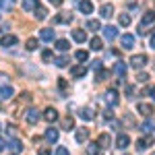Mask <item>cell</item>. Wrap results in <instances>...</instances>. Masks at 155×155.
<instances>
[{
  "mask_svg": "<svg viewBox=\"0 0 155 155\" xmlns=\"http://www.w3.org/2000/svg\"><path fill=\"white\" fill-rule=\"evenodd\" d=\"M147 62H149L147 54H134V56L130 58V66H132V68H143Z\"/></svg>",
  "mask_w": 155,
  "mask_h": 155,
  "instance_id": "obj_1",
  "label": "cell"
},
{
  "mask_svg": "<svg viewBox=\"0 0 155 155\" xmlns=\"http://www.w3.org/2000/svg\"><path fill=\"white\" fill-rule=\"evenodd\" d=\"M104 101H106L107 106H118L120 97H118V91H114V89H110L104 93Z\"/></svg>",
  "mask_w": 155,
  "mask_h": 155,
  "instance_id": "obj_2",
  "label": "cell"
},
{
  "mask_svg": "<svg viewBox=\"0 0 155 155\" xmlns=\"http://www.w3.org/2000/svg\"><path fill=\"white\" fill-rule=\"evenodd\" d=\"M120 44H122V48H124V50H132V48H134V35L124 33V35L120 37Z\"/></svg>",
  "mask_w": 155,
  "mask_h": 155,
  "instance_id": "obj_3",
  "label": "cell"
},
{
  "mask_svg": "<svg viewBox=\"0 0 155 155\" xmlns=\"http://www.w3.org/2000/svg\"><path fill=\"white\" fill-rule=\"evenodd\" d=\"M19 41V37L12 35V33H8V35H2L0 37V46H4V48H11V46H15Z\"/></svg>",
  "mask_w": 155,
  "mask_h": 155,
  "instance_id": "obj_4",
  "label": "cell"
},
{
  "mask_svg": "<svg viewBox=\"0 0 155 155\" xmlns=\"http://www.w3.org/2000/svg\"><path fill=\"white\" fill-rule=\"evenodd\" d=\"M25 120H27V124H37V120H39V112L33 110V107H29L27 114H25Z\"/></svg>",
  "mask_w": 155,
  "mask_h": 155,
  "instance_id": "obj_5",
  "label": "cell"
},
{
  "mask_svg": "<svg viewBox=\"0 0 155 155\" xmlns=\"http://www.w3.org/2000/svg\"><path fill=\"white\" fill-rule=\"evenodd\" d=\"M97 145L101 147V149H107V147H112V137L104 132V134H99V139H97Z\"/></svg>",
  "mask_w": 155,
  "mask_h": 155,
  "instance_id": "obj_6",
  "label": "cell"
},
{
  "mask_svg": "<svg viewBox=\"0 0 155 155\" xmlns=\"http://www.w3.org/2000/svg\"><path fill=\"white\" fill-rule=\"evenodd\" d=\"M99 15H101V19H112V15H114V6H112V4H101Z\"/></svg>",
  "mask_w": 155,
  "mask_h": 155,
  "instance_id": "obj_7",
  "label": "cell"
},
{
  "mask_svg": "<svg viewBox=\"0 0 155 155\" xmlns=\"http://www.w3.org/2000/svg\"><path fill=\"white\" fill-rule=\"evenodd\" d=\"M44 120L50 122V124H52V122H56V120H58V112H56L54 107H48V110L44 112Z\"/></svg>",
  "mask_w": 155,
  "mask_h": 155,
  "instance_id": "obj_8",
  "label": "cell"
},
{
  "mask_svg": "<svg viewBox=\"0 0 155 155\" xmlns=\"http://www.w3.org/2000/svg\"><path fill=\"white\" fill-rule=\"evenodd\" d=\"M85 72H87V66H85V64H77V66H72V68H71V74L74 77V79L85 77Z\"/></svg>",
  "mask_w": 155,
  "mask_h": 155,
  "instance_id": "obj_9",
  "label": "cell"
},
{
  "mask_svg": "<svg viewBox=\"0 0 155 155\" xmlns=\"http://www.w3.org/2000/svg\"><path fill=\"white\" fill-rule=\"evenodd\" d=\"M151 145H153V137H145V139H139V141H137V149L143 151V149L151 147Z\"/></svg>",
  "mask_w": 155,
  "mask_h": 155,
  "instance_id": "obj_10",
  "label": "cell"
},
{
  "mask_svg": "<svg viewBox=\"0 0 155 155\" xmlns=\"http://www.w3.org/2000/svg\"><path fill=\"white\" fill-rule=\"evenodd\" d=\"M23 8H25V11H29V12H31V11L35 12L37 8H39V0H23Z\"/></svg>",
  "mask_w": 155,
  "mask_h": 155,
  "instance_id": "obj_11",
  "label": "cell"
},
{
  "mask_svg": "<svg viewBox=\"0 0 155 155\" xmlns=\"http://www.w3.org/2000/svg\"><path fill=\"white\" fill-rule=\"evenodd\" d=\"M79 11L85 12V15L93 12V4H91V0H81V2H79Z\"/></svg>",
  "mask_w": 155,
  "mask_h": 155,
  "instance_id": "obj_12",
  "label": "cell"
},
{
  "mask_svg": "<svg viewBox=\"0 0 155 155\" xmlns=\"http://www.w3.org/2000/svg\"><path fill=\"white\" fill-rule=\"evenodd\" d=\"M46 141H48V143H56V141H58V128H52V126H50L48 130H46Z\"/></svg>",
  "mask_w": 155,
  "mask_h": 155,
  "instance_id": "obj_13",
  "label": "cell"
},
{
  "mask_svg": "<svg viewBox=\"0 0 155 155\" xmlns=\"http://www.w3.org/2000/svg\"><path fill=\"white\" fill-rule=\"evenodd\" d=\"M72 39L79 41V44H83L85 39H87V33H85L83 29H72Z\"/></svg>",
  "mask_w": 155,
  "mask_h": 155,
  "instance_id": "obj_14",
  "label": "cell"
},
{
  "mask_svg": "<svg viewBox=\"0 0 155 155\" xmlns=\"http://www.w3.org/2000/svg\"><path fill=\"white\" fill-rule=\"evenodd\" d=\"M116 145H118V149H126V147L130 145L128 134H118V141H116Z\"/></svg>",
  "mask_w": 155,
  "mask_h": 155,
  "instance_id": "obj_15",
  "label": "cell"
},
{
  "mask_svg": "<svg viewBox=\"0 0 155 155\" xmlns=\"http://www.w3.org/2000/svg\"><path fill=\"white\" fill-rule=\"evenodd\" d=\"M104 35H106L107 39H114V37L118 35V29H116L114 25H107V27H104Z\"/></svg>",
  "mask_w": 155,
  "mask_h": 155,
  "instance_id": "obj_16",
  "label": "cell"
},
{
  "mask_svg": "<svg viewBox=\"0 0 155 155\" xmlns=\"http://www.w3.org/2000/svg\"><path fill=\"white\" fill-rule=\"evenodd\" d=\"M72 21V15L71 12H60L58 17L54 19V23H71Z\"/></svg>",
  "mask_w": 155,
  "mask_h": 155,
  "instance_id": "obj_17",
  "label": "cell"
},
{
  "mask_svg": "<svg viewBox=\"0 0 155 155\" xmlns=\"http://www.w3.org/2000/svg\"><path fill=\"white\" fill-rule=\"evenodd\" d=\"M39 37H41L44 41H52V39H54V29H41V31H39Z\"/></svg>",
  "mask_w": 155,
  "mask_h": 155,
  "instance_id": "obj_18",
  "label": "cell"
},
{
  "mask_svg": "<svg viewBox=\"0 0 155 155\" xmlns=\"http://www.w3.org/2000/svg\"><path fill=\"white\" fill-rule=\"evenodd\" d=\"M137 110H139L143 116H151V114H153V107L149 106V104H139V106H137Z\"/></svg>",
  "mask_w": 155,
  "mask_h": 155,
  "instance_id": "obj_19",
  "label": "cell"
},
{
  "mask_svg": "<svg viewBox=\"0 0 155 155\" xmlns=\"http://www.w3.org/2000/svg\"><path fill=\"white\" fill-rule=\"evenodd\" d=\"M87 139H89V130L87 128H79L77 130V143H85Z\"/></svg>",
  "mask_w": 155,
  "mask_h": 155,
  "instance_id": "obj_20",
  "label": "cell"
},
{
  "mask_svg": "<svg viewBox=\"0 0 155 155\" xmlns=\"http://www.w3.org/2000/svg\"><path fill=\"white\" fill-rule=\"evenodd\" d=\"M15 4H17V0H0V8H2V11H12V8H15Z\"/></svg>",
  "mask_w": 155,
  "mask_h": 155,
  "instance_id": "obj_21",
  "label": "cell"
},
{
  "mask_svg": "<svg viewBox=\"0 0 155 155\" xmlns=\"http://www.w3.org/2000/svg\"><path fill=\"white\" fill-rule=\"evenodd\" d=\"M114 72H116V74H118V77H124V74H126V64H124V62H116V64H114Z\"/></svg>",
  "mask_w": 155,
  "mask_h": 155,
  "instance_id": "obj_22",
  "label": "cell"
},
{
  "mask_svg": "<svg viewBox=\"0 0 155 155\" xmlns=\"http://www.w3.org/2000/svg\"><path fill=\"white\" fill-rule=\"evenodd\" d=\"M12 93H15V91H12V87H8V85H6V87H0V97H2V99H11Z\"/></svg>",
  "mask_w": 155,
  "mask_h": 155,
  "instance_id": "obj_23",
  "label": "cell"
},
{
  "mask_svg": "<svg viewBox=\"0 0 155 155\" xmlns=\"http://www.w3.org/2000/svg\"><path fill=\"white\" fill-rule=\"evenodd\" d=\"M74 58L79 60V62H87V60H89V52H87V50H77V52H74Z\"/></svg>",
  "mask_w": 155,
  "mask_h": 155,
  "instance_id": "obj_24",
  "label": "cell"
},
{
  "mask_svg": "<svg viewBox=\"0 0 155 155\" xmlns=\"http://www.w3.org/2000/svg\"><path fill=\"white\" fill-rule=\"evenodd\" d=\"M62 128H64V130H72V128H74V118H72V116H66V118L62 120Z\"/></svg>",
  "mask_w": 155,
  "mask_h": 155,
  "instance_id": "obj_25",
  "label": "cell"
},
{
  "mask_svg": "<svg viewBox=\"0 0 155 155\" xmlns=\"http://www.w3.org/2000/svg\"><path fill=\"white\" fill-rule=\"evenodd\" d=\"M153 23H155V12H145L143 15V23L141 25L147 27V25H153Z\"/></svg>",
  "mask_w": 155,
  "mask_h": 155,
  "instance_id": "obj_26",
  "label": "cell"
},
{
  "mask_svg": "<svg viewBox=\"0 0 155 155\" xmlns=\"http://www.w3.org/2000/svg\"><path fill=\"white\" fill-rule=\"evenodd\" d=\"M118 23L122 25V27H128V25H130V15H128V12H122V15H118Z\"/></svg>",
  "mask_w": 155,
  "mask_h": 155,
  "instance_id": "obj_27",
  "label": "cell"
},
{
  "mask_svg": "<svg viewBox=\"0 0 155 155\" xmlns=\"http://www.w3.org/2000/svg\"><path fill=\"white\" fill-rule=\"evenodd\" d=\"M79 116H81V118H83V120H93V118H95V114H93V112H91L89 107H83Z\"/></svg>",
  "mask_w": 155,
  "mask_h": 155,
  "instance_id": "obj_28",
  "label": "cell"
},
{
  "mask_svg": "<svg viewBox=\"0 0 155 155\" xmlns=\"http://www.w3.org/2000/svg\"><path fill=\"white\" fill-rule=\"evenodd\" d=\"M141 130H145V132H153V130H155V122H153V120H147V122H143Z\"/></svg>",
  "mask_w": 155,
  "mask_h": 155,
  "instance_id": "obj_29",
  "label": "cell"
},
{
  "mask_svg": "<svg viewBox=\"0 0 155 155\" xmlns=\"http://www.w3.org/2000/svg\"><path fill=\"white\" fill-rule=\"evenodd\" d=\"M46 17H48V11H46L44 6H39V8L35 11V19H37V21H44Z\"/></svg>",
  "mask_w": 155,
  "mask_h": 155,
  "instance_id": "obj_30",
  "label": "cell"
},
{
  "mask_svg": "<svg viewBox=\"0 0 155 155\" xmlns=\"http://www.w3.org/2000/svg\"><path fill=\"white\" fill-rule=\"evenodd\" d=\"M87 29H91V31H99V29H101V25H99V21L91 19V21H87Z\"/></svg>",
  "mask_w": 155,
  "mask_h": 155,
  "instance_id": "obj_31",
  "label": "cell"
},
{
  "mask_svg": "<svg viewBox=\"0 0 155 155\" xmlns=\"http://www.w3.org/2000/svg\"><path fill=\"white\" fill-rule=\"evenodd\" d=\"M11 147H12V151H15V153H21V151H23V145H21L19 139H15V141L11 143Z\"/></svg>",
  "mask_w": 155,
  "mask_h": 155,
  "instance_id": "obj_32",
  "label": "cell"
},
{
  "mask_svg": "<svg viewBox=\"0 0 155 155\" xmlns=\"http://www.w3.org/2000/svg\"><path fill=\"white\" fill-rule=\"evenodd\" d=\"M56 48H58L60 52H66V50H68V41H66V39H58V41H56Z\"/></svg>",
  "mask_w": 155,
  "mask_h": 155,
  "instance_id": "obj_33",
  "label": "cell"
},
{
  "mask_svg": "<svg viewBox=\"0 0 155 155\" xmlns=\"http://www.w3.org/2000/svg\"><path fill=\"white\" fill-rule=\"evenodd\" d=\"M37 46H39V44H37V39H33V37H31V39H27V44H25V48L29 50V52H31V50H35Z\"/></svg>",
  "mask_w": 155,
  "mask_h": 155,
  "instance_id": "obj_34",
  "label": "cell"
},
{
  "mask_svg": "<svg viewBox=\"0 0 155 155\" xmlns=\"http://www.w3.org/2000/svg\"><path fill=\"white\" fill-rule=\"evenodd\" d=\"M89 44H91V50H101V39L99 37H93Z\"/></svg>",
  "mask_w": 155,
  "mask_h": 155,
  "instance_id": "obj_35",
  "label": "cell"
},
{
  "mask_svg": "<svg viewBox=\"0 0 155 155\" xmlns=\"http://www.w3.org/2000/svg\"><path fill=\"white\" fill-rule=\"evenodd\" d=\"M68 64V58L66 56H60V58H56V66H60V68H64Z\"/></svg>",
  "mask_w": 155,
  "mask_h": 155,
  "instance_id": "obj_36",
  "label": "cell"
},
{
  "mask_svg": "<svg viewBox=\"0 0 155 155\" xmlns=\"http://www.w3.org/2000/svg\"><path fill=\"white\" fill-rule=\"evenodd\" d=\"M41 60H44V62H50V60H52V50H44V52H41Z\"/></svg>",
  "mask_w": 155,
  "mask_h": 155,
  "instance_id": "obj_37",
  "label": "cell"
},
{
  "mask_svg": "<svg viewBox=\"0 0 155 155\" xmlns=\"http://www.w3.org/2000/svg\"><path fill=\"white\" fill-rule=\"evenodd\" d=\"M97 147H99V145H97V143H89V147H87V153L95 155V153H97Z\"/></svg>",
  "mask_w": 155,
  "mask_h": 155,
  "instance_id": "obj_38",
  "label": "cell"
},
{
  "mask_svg": "<svg viewBox=\"0 0 155 155\" xmlns=\"http://www.w3.org/2000/svg\"><path fill=\"white\" fill-rule=\"evenodd\" d=\"M107 79V71H99L97 72V81H106Z\"/></svg>",
  "mask_w": 155,
  "mask_h": 155,
  "instance_id": "obj_39",
  "label": "cell"
},
{
  "mask_svg": "<svg viewBox=\"0 0 155 155\" xmlns=\"http://www.w3.org/2000/svg\"><path fill=\"white\" fill-rule=\"evenodd\" d=\"M147 79H149V74H147V72H141V74L137 77V81H141V83H147Z\"/></svg>",
  "mask_w": 155,
  "mask_h": 155,
  "instance_id": "obj_40",
  "label": "cell"
},
{
  "mask_svg": "<svg viewBox=\"0 0 155 155\" xmlns=\"http://www.w3.org/2000/svg\"><path fill=\"white\" fill-rule=\"evenodd\" d=\"M56 155H68V149L66 147H58L56 149Z\"/></svg>",
  "mask_w": 155,
  "mask_h": 155,
  "instance_id": "obj_41",
  "label": "cell"
},
{
  "mask_svg": "<svg viewBox=\"0 0 155 155\" xmlns=\"http://www.w3.org/2000/svg\"><path fill=\"white\" fill-rule=\"evenodd\" d=\"M139 33H141V35H147V33H149V29H147L145 25H139Z\"/></svg>",
  "mask_w": 155,
  "mask_h": 155,
  "instance_id": "obj_42",
  "label": "cell"
},
{
  "mask_svg": "<svg viewBox=\"0 0 155 155\" xmlns=\"http://www.w3.org/2000/svg\"><path fill=\"white\" fill-rule=\"evenodd\" d=\"M37 155H50V149L48 147H41V149L37 151Z\"/></svg>",
  "mask_w": 155,
  "mask_h": 155,
  "instance_id": "obj_43",
  "label": "cell"
},
{
  "mask_svg": "<svg viewBox=\"0 0 155 155\" xmlns=\"http://www.w3.org/2000/svg\"><path fill=\"white\" fill-rule=\"evenodd\" d=\"M149 46H151V48L155 50V33H153V35H151V39H149Z\"/></svg>",
  "mask_w": 155,
  "mask_h": 155,
  "instance_id": "obj_44",
  "label": "cell"
},
{
  "mask_svg": "<svg viewBox=\"0 0 155 155\" xmlns=\"http://www.w3.org/2000/svg\"><path fill=\"white\" fill-rule=\"evenodd\" d=\"M50 4H54V6H60V4H62V0H48Z\"/></svg>",
  "mask_w": 155,
  "mask_h": 155,
  "instance_id": "obj_45",
  "label": "cell"
},
{
  "mask_svg": "<svg viewBox=\"0 0 155 155\" xmlns=\"http://www.w3.org/2000/svg\"><path fill=\"white\" fill-rule=\"evenodd\" d=\"M6 130H8V134H15V126H12V124H8V126H6Z\"/></svg>",
  "mask_w": 155,
  "mask_h": 155,
  "instance_id": "obj_46",
  "label": "cell"
},
{
  "mask_svg": "<svg viewBox=\"0 0 155 155\" xmlns=\"http://www.w3.org/2000/svg\"><path fill=\"white\" fill-rule=\"evenodd\" d=\"M2 149H6V141H4V139H0V151H2Z\"/></svg>",
  "mask_w": 155,
  "mask_h": 155,
  "instance_id": "obj_47",
  "label": "cell"
},
{
  "mask_svg": "<svg viewBox=\"0 0 155 155\" xmlns=\"http://www.w3.org/2000/svg\"><path fill=\"white\" fill-rule=\"evenodd\" d=\"M99 62H101V60H93V68H97V71H99V66H101Z\"/></svg>",
  "mask_w": 155,
  "mask_h": 155,
  "instance_id": "obj_48",
  "label": "cell"
},
{
  "mask_svg": "<svg viewBox=\"0 0 155 155\" xmlns=\"http://www.w3.org/2000/svg\"><path fill=\"white\" fill-rule=\"evenodd\" d=\"M104 116H106V120H112V112H110V110H106V114H104Z\"/></svg>",
  "mask_w": 155,
  "mask_h": 155,
  "instance_id": "obj_49",
  "label": "cell"
},
{
  "mask_svg": "<svg viewBox=\"0 0 155 155\" xmlns=\"http://www.w3.org/2000/svg\"><path fill=\"white\" fill-rule=\"evenodd\" d=\"M151 95H153V99H155V87H153V89H151Z\"/></svg>",
  "mask_w": 155,
  "mask_h": 155,
  "instance_id": "obj_50",
  "label": "cell"
},
{
  "mask_svg": "<svg viewBox=\"0 0 155 155\" xmlns=\"http://www.w3.org/2000/svg\"><path fill=\"white\" fill-rule=\"evenodd\" d=\"M153 155H155V151H153Z\"/></svg>",
  "mask_w": 155,
  "mask_h": 155,
  "instance_id": "obj_51",
  "label": "cell"
}]
</instances>
